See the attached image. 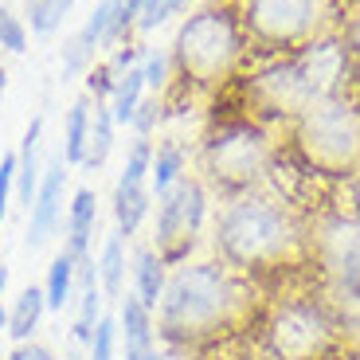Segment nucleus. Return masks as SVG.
<instances>
[{
	"label": "nucleus",
	"instance_id": "nucleus-9",
	"mask_svg": "<svg viewBox=\"0 0 360 360\" xmlns=\"http://www.w3.org/2000/svg\"><path fill=\"white\" fill-rule=\"evenodd\" d=\"M314 90L294 67V59H274L270 67L255 71L247 79V110H255V122H297L314 106Z\"/></svg>",
	"mask_w": 360,
	"mask_h": 360
},
{
	"label": "nucleus",
	"instance_id": "nucleus-20",
	"mask_svg": "<svg viewBox=\"0 0 360 360\" xmlns=\"http://www.w3.org/2000/svg\"><path fill=\"white\" fill-rule=\"evenodd\" d=\"M90 110H94V98L90 94H79L67 110V122H63V161L71 169L82 165V153H86V134H90Z\"/></svg>",
	"mask_w": 360,
	"mask_h": 360
},
{
	"label": "nucleus",
	"instance_id": "nucleus-27",
	"mask_svg": "<svg viewBox=\"0 0 360 360\" xmlns=\"http://www.w3.org/2000/svg\"><path fill=\"white\" fill-rule=\"evenodd\" d=\"M149 169H153V141L149 137H134L126 153V165H122V180H141L149 184Z\"/></svg>",
	"mask_w": 360,
	"mask_h": 360
},
{
	"label": "nucleus",
	"instance_id": "nucleus-22",
	"mask_svg": "<svg viewBox=\"0 0 360 360\" xmlns=\"http://www.w3.org/2000/svg\"><path fill=\"white\" fill-rule=\"evenodd\" d=\"M141 102H145V71H141V59H137V63L114 82V94H110L114 126H134V114H137Z\"/></svg>",
	"mask_w": 360,
	"mask_h": 360
},
{
	"label": "nucleus",
	"instance_id": "nucleus-14",
	"mask_svg": "<svg viewBox=\"0 0 360 360\" xmlns=\"http://www.w3.org/2000/svg\"><path fill=\"white\" fill-rule=\"evenodd\" d=\"M44 114H36L27 122L24 137H20V149H16V204L20 207H32L39 188V176H44V161H39V149H44Z\"/></svg>",
	"mask_w": 360,
	"mask_h": 360
},
{
	"label": "nucleus",
	"instance_id": "nucleus-7",
	"mask_svg": "<svg viewBox=\"0 0 360 360\" xmlns=\"http://www.w3.org/2000/svg\"><path fill=\"white\" fill-rule=\"evenodd\" d=\"M247 47L270 55H294L321 36L329 0H231Z\"/></svg>",
	"mask_w": 360,
	"mask_h": 360
},
{
	"label": "nucleus",
	"instance_id": "nucleus-41",
	"mask_svg": "<svg viewBox=\"0 0 360 360\" xmlns=\"http://www.w3.org/2000/svg\"><path fill=\"white\" fill-rule=\"evenodd\" d=\"M0 329H8V309L0 306Z\"/></svg>",
	"mask_w": 360,
	"mask_h": 360
},
{
	"label": "nucleus",
	"instance_id": "nucleus-10",
	"mask_svg": "<svg viewBox=\"0 0 360 360\" xmlns=\"http://www.w3.org/2000/svg\"><path fill=\"white\" fill-rule=\"evenodd\" d=\"M309 259L345 294L360 297V219L352 212H329L309 231Z\"/></svg>",
	"mask_w": 360,
	"mask_h": 360
},
{
	"label": "nucleus",
	"instance_id": "nucleus-17",
	"mask_svg": "<svg viewBox=\"0 0 360 360\" xmlns=\"http://www.w3.org/2000/svg\"><path fill=\"white\" fill-rule=\"evenodd\" d=\"M129 274H134V297L145 309L161 306L165 282H169V266L161 262V255L153 247H137L134 259H129Z\"/></svg>",
	"mask_w": 360,
	"mask_h": 360
},
{
	"label": "nucleus",
	"instance_id": "nucleus-4",
	"mask_svg": "<svg viewBox=\"0 0 360 360\" xmlns=\"http://www.w3.org/2000/svg\"><path fill=\"white\" fill-rule=\"evenodd\" d=\"M290 153L309 176L352 180L360 172V98L333 94L290 122Z\"/></svg>",
	"mask_w": 360,
	"mask_h": 360
},
{
	"label": "nucleus",
	"instance_id": "nucleus-24",
	"mask_svg": "<svg viewBox=\"0 0 360 360\" xmlns=\"http://www.w3.org/2000/svg\"><path fill=\"white\" fill-rule=\"evenodd\" d=\"M184 145L180 141H161L153 145V169H149V192L153 196H165V192L184 176Z\"/></svg>",
	"mask_w": 360,
	"mask_h": 360
},
{
	"label": "nucleus",
	"instance_id": "nucleus-5",
	"mask_svg": "<svg viewBox=\"0 0 360 360\" xmlns=\"http://www.w3.org/2000/svg\"><path fill=\"white\" fill-rule=\"evenodd\" d=\"M270 169H274V145L251 114L212 122L204 145H200V172H204L200 180L204 184H212L219 196L235 200L259 192Z\"/></svg>",
	"mask_w": 360,
	"mask_h": 360
},
{
	"label": "nucleus",
	"instance_id": "nucleus-21",
	"mask_svg": "<svg viewBox=\"0 0 360 360\" xmlns=\"http://www.w3.org/2000/svg\"><path fill=\"white\" fill-rule=\"evenodd\" d=\"M75 297V255L59 251L47 266V278H44V302H47V314H63Z\"/></svg>",
	"mask_w": 360,
	"mask_h": 360
},
{
	"label": "nucleus",
	"instance_id": "nucleus-43",
	"mask_svg": "<svg viewBox=\"0 0 360 360\" xmlns=\"http://www.w3.org/2000/svg\"><path fill=\"white\" fill-rule=\"evenodd\" d=\"M0 360H4V356H0Z\"/></svg>",
	"mask_w": 360,
	"mask_h": 360
},
{
	"label": "nucleus",
	"instance_id": "nucleus-38",
	"mask_svg": "<svg viewBox=\"0 0 360 360\" xmlns=\"http://www.w3.org/2000/svg\"><path fill=\"white\" fill-rule=\"evenodd\" d=\"M4 286H8V266L0 262V297H4Z\"/></svg>",
	"mask_w": 360,
	"mask_h": 360
},
{
	"label": "nucleus",
	"instance_id": "nucleus-37",
	"mask_svg": "<svg viewBox=\"0 0 360 360\" xmlns=\"http://www.w3.org/2000/svg\"><path fill=\"white\" fill-rule=\"evenodd\" d=\"M321 360H360V352H356V349H349V345H345V349L329 352V356H321Z\"/></svg>",
	"mask_w": 360,
	"mask_h": 360
},
{
	"label": "nucleus",
	"instance_id": "nucleus-19",
	"mask_svg": "<svg viewBox=\"0 0 360 360\" xmlns=\"http://www.w3.org/2000/svg\"><path fill=\"white\" fill-rule=\"evenodd\" d=\"M44 314H47L44 286H24V290H20V297L12 302V309H8V337H12L16 345H24L27 337L39 329Z\"/></svg>",
	"mask_w": 360,
	"mask_h": 360
},
{
	"label": "nucleus",
	"instance_id": "nucleus-23",
	"mask_svg": "<svg viewBox=\"0 0 360 360\" xmlns=\"http://www.w3.org/2000/svg\"><path fill=\"white\" fill-rule=\"evenodd\" d=\"M126 239L122 235H106L102 243V255H98V286H102V297H122L126 294Z\"/></svg>",
	"mask_w": 360,
	"mask_h": 360
},
{
	"label": "nucleus",
	"instance_id": "nucleus-8",
	"mask_svg": "<svg viewBox=\"0 0 360 360\" xmlns=\"http://www.w3.org/2000/svg\"><path fill=\"white\" fill-rule=\"evenodd\" d=\"M207 219V188L204 180L184 172L165 196H157V224H153V251L165 266L188 262L200 243V227Z\"/></svg>",
	"mask_w": 360,
	"mask_h": 360
},
{
	"label": "nucleus",
	"instance_id": "nucleus-15",
	"mask_svg": "<svg viewBox=\"0 0 360 360\" xmlns=\"http://www.w3.org/2000/svg\"><path fill=\"white\" fill-rule=\"evenodd\" d=\"M63 227H67V243H63L67 251H71L75 259L90 255L94 231H98V196H94V188H90V184H82V188L71 192V200H67Z\"/></svg>",
	"mask_w": 360,
	"mask_h": 360
},
{
	"label": "nucleus",
	"instance_id": "nucleus-2",
	"mask_svg": "<svg viewBox=\"0 0 360 360\" xmlns=\"http://www.w3.org/2000/svg\"><path fill=\"white\" fill-rule=\"evenodd\" d=\"M216 255L243 274L247 282H270L290 270L306 266L309 259V235L297 224L282 200L266 192H247V196L227 200V207L216 219Z\"/></svg>",
	"mask_w": 360,
	"mask_h": 360
},
{
	"label": "nucleus",
	"instance_id": "nucleus-3",
	"mask_svg": "<svg viewBox=\"0 0 360 360\" xmlns=\"http://www.w3.org/2000/svg\"><path fill=\"white\" fill-rule=\"evenodd\" d=\"M247 55V36L239 27L231 0H207L180 24L176 39L169 47V98H192V94H216L239 75V63Z\"/></svg>",
	"mask_w": 360,
	"mask_h": 360
},
{
	"label": "nucleus",
	"instance_id": "nucleus-30",
	"mask_svg": "<svg viewBox=\"0 0 360 360\" xmlns=\"http://www.w3.org/2000/svg\"><path fill=\"white\" fill-rule=\"evenodd\" d=\"M0 47L12 51V55H24L27 51V27H24V20H20L12 8H4V4H0Z\"/></svg>",
	"mask_w": 360,
	"mask_h": 360
},
{
	"label": "nucleus",
	"instance_id": "nucleus-11",
	"mask_svg": "<svg viewBox=\"0 0 360 360\" xmlns=\"http://www.w3.org/2000/svg\"><path fill=\"white\" fill-rule=\"evenodd\" d=\"M67 180H71V165L63 161V153H55L44 165V176H39L36 200H32V219H27V235L24 247L27 251H39V247L51 239L59 227H63V200H67Z\"/></svg>",
	"mask_w": 360,
	"mask_h": 360
},
{
	"label": "nucleus",
	"instance_id": "nucleus-32",
	"mask_svg": "<svg viewBox=\"0 0 360 360\" xmlns=\"http://www.w3.org/2000/svg\"><path fill=\"white\" fill-rule=\"evenodd\" d=\"M161 98H157V94H153V98H145L141 102V106H137V114H134V129H137V137H149V134H153V126H157V122H161Z\"/></svg>",
	"mask_w": 360,
	"mask_h": 360
},
{
	"label": "nucleus",
	"instance_id": "nucleus-25",
	"mask_svg": "<svg viewBox=\"0 0 360 360\" xmlns=\"http://www.w3.org/2000/svg\"><path fill=\"white\" fill-rule=\"evenodd\" d=\"M71 8L75 0H24V27L32 36H55Z\"/></svg>",
	"mask_w": 360,
	"mask_h": 360
},
{
	"label": "nucleus",
	"instance_id": "nucleus-35",
	"mask_svg": "<svg viewBox=\"0 0 360 360\" xmlns=\"http://www.w3.org/2000/svg\"><path fill=\"white\" fill-rule=\"evenodd\" d=\"M349 204H352V216L360 219V172L349 180Z\"/></svg>",
	"mask_w": 360,
	"mask_h": 360
},
{
	"label": "nucleus",
	"instance_id": "nucleus-1",
	"mask_svg": "<svg viewBox=\"0 0 360 360\" xmlns=\"http://www.w3.org/2000/svg\"><path fill=\"white\" fill-rule=\"evenodd\" d=\"M157 341L180 356L231 345L259 321L255 282L235 274L224 259L180 262L165 282L161 306L153 309Z\"/></svg>",
	"mask_w": 360,
	"mask_h": 360
},
{
	"label": "nucleus",
	"instance_id": "nucleus-16",
	"mask_svg": "<svg viewBox=\"0 0 360 360\" xmlns=\"http://www.w3.org/2000/svg\"><path fill=\"white\" fill-rule=\"evenodd\" d=\"M149 204H153L149 184L117 176V184H114V224L117 227H114V231L122 235V239H134L137 227H141L145 216H149Z\"/></svg>",
	"mask_w": 360,
	"mask_h": 360
},
{
	"label": "nucleus",
	"instance_id": "nucleus-18",
	"mask_svg": "<svg viewBox=\"0 0 360 360\" xmlns=\"http://www.w3.org/2000/svg\"><path fill=\"white\" fill-rule=\"evenodd\" d=\"M114 114H110V102H94L90 110V134H86V153H82L79 169L98 172L110 161V149H114Z\"/></svg>",
	"mask_w": 360,
	"mask_h": 360
},
{
	"label": "nucleus",
	"instance_id": "nucleus-28",
	"mask_svg": "<svg viewBox=\"0 0 360 360\" xmlns=\"http://www.w3.org/2000/svg\"><path fill=\"white\" fill-rule=\"evenodd\" d=\"M117 356V317L102 314V321L94 325V337L86 345V360H114Z\"/></svg>",
	"mask_w": 360,
	"mask_h": 360
},
{
	"label": "nucleus",
	"instance_id": "nucleus-31",
	"mask_svg": "<svg viewBox=\"0 0 360 360\" xmlns=\"http://www.w3.org/2000/svg\"><path fill=\"white\" fill-rule=\"evenodd\" d=\"M12 196H16V153H4L0 157V224L8 216Z\"/></svg>",
	"mask_w": 360,
	"mask_h": 360
},
{
	"label": "nucleus",
	"instance_id": "nucleus-42",
	"mask_svg": "<svg viewBox=\"0 0 360 360\" xmlns=\"http://www.w3.org/2000/svg\"><path fill=\"white\" fill-rule=\"evenodd\" d=\"M352 94H356V98H360V71L352 75Z\"/></svg>",
	"mask_w": 360,
	"mask_h": 360
},
{
	"label": "nucleus",
	"instance_id": "nucleus-39",
	"mask_svg": "<svg viewBox=\"0 0 360 360\" xmlns=\"http://www.w3.org/2000/svg\"><path fill=\"white\" fill-rule=\"evenodd\" d=\"M8 360H27V349H24V345H20V349H12Z\"/></svg>",
	"mask_w": 360,
	"mask_h": 360
},
{
	"label": "nucleus",
	"instance_id": "nucleus-6",
	"mask_svg": "<svg viewBox=\"0 0 360 360\" xmlns=\"http://www.w3.org/2000/svg\"><path fill=\"white\" fill-rule=\"evenodd\" d=\"M259 349L266 360H321L345 349V321L325 297L290 294L259 314Z\"/></svg>",
	"mask_w": 360,
	"mask_h": 360
},
{
	"label": "nucleus",
	"instance_id": "nucleus-34",
	"mask_svg": "<svg viewBox=\"0 0 360 360\" xmlns=\"http://www.w3.org/2000/svg\"><path fill=\"white\" fill-rule=\"evenodd\" d=\"M188 360H255V356H251V352L231 349V345H219V349H207V352H200V356H188Z\"/></svg>",
	"mask_w": 360,
	"mask_h": 360
},
{
	"label": "nucleus",
	"instance_id": "nucleus-40",
	"mask_svg": "<svg viewBox=\"0 0 360 360\" xmlns=\"http://www.w3.org/2000/svg\"><path fill=\"white\" fill-rule=\"evenodd\" d=\"M4 86H8V71H4V63H0V98H4Z\"/></svg>",
	"mask_w": 360,
	"mask_h": 360
},
{
	"label": "nucleus",
	"instance_id": "nucleus-33",
	"mask_svg": "<svg viewBox=\"0 0 360 360\" xmlns=\"http://www.w3.org/2000/svg\"><path fill=\"white\" fill-rule=\"evenodd\" d=\"M341 39H345V47H349V55H352V67L360 71V12L349 20V24H345Z\"/></svg>",
	"mask_w": 360,
	"mask_h": 360
},
{
	"label": "nucleus",
	"instance_id": "nucleus-29",
	"mask_svg": "<svg viewBox=\"0 0 360 360\" xmlns=\"http://www.w3.org/2000/svg\"><path fill=\"white\" fill-rule=\"evenodd\" d=\"M184 8H188V0H145L141 20H137V32H157L165 20L180 16Z\"/></svg>",
	"mask_w": 360,
	"mask_h": 360
},
{
	"label": "nucleus",
	"instance_id": "nucleus-12",
	"mask_svg": "<svg viewBox=\"0 0 360 360\" xmlns=\"http://www.w3.org/2000/svg\"><path fill=\"white\" fill-rule=\"evenodd\" d=\"M122 4H126V0H98V4H94L86 24L75 32L67 51H63V75H79L82 67L94 63V55L106 47V36H110V27H114L117 12H122Z\"/></svg>",
	"mask_w": 360,
	"mask_h": 360
},
{
	"label": "nucleus",
	"instance_id": "nucleus-13",
	"mask_svg": "<svg viewBox=\"0 0 360 360\" xmlns=\"http://www.w3.org/2000/svg\"><path fill=\"white\" fill-rule=\"evenodd\" d=\"M117 333H122V360H153L157 352V321L134 294L117 297Z\"/></svg>",
	"mask_w": 360,
	"mask_h": 360
},
{
	"label": "nucleus",
	"instance_id": "nucleus-36",
	"mask_svg": "<svg viewBox=\"0 0 360 360\" xmlns=\"http://www.w3.org/2000/svg\"><path fill=\"white\" fill-rule=\"evenodd\" d=\"M27 360H59V356H55L51 349H44V345H32V349H27Z\"/></svg>",
	"mask_w": 360,
	"mask_h": 360
},
{
	"label": "nucleus",
	"instance_id": "nucleus-26",
	"mask_svg": "<svg viewBox=\"0 0 360 360\" xmlns=\"http://www.w3.org/2000/svg\"><path fill=\"white\" fill-rule=\"evenodd\" d=\"M141 71H145V90H153L157 98H161L165 90H169V51H161V47H149V51L141 55Z\"/></svg>",
	"mask_w": 360,
	"mask_h": 360
}]
</instances>
